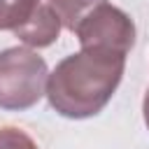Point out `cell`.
<instances>
[{"mask_svg":"<svg viewBox=\"0 0 149 149\" xmlns=\"http://www.w3.org/2000/svg\"><path fill=\"white\" fill-rule=\"evenodd\" d=\"M126 56L102 49H81L63 58L47 79L49 105L68 119H88L105 109L121 84Z\"/></svg>","mask_w":149,"mask_h":149,"instance_id":"1","label":"cell"},{"mask_svg":"<svg viewBox=\"0 0 149 149\" xmlns=\"http://www.w3.org/2000/svg\"><path fill=\"white\" fill-rule=\"evenodd\" d=\"M74 35L81 49H102L126 56L135 44V23L123 9L102 2L79 21Z\"/></svg>","mask_w":149,"mask_h":149,"instance_id":"3","label":"cell"},{"mask_svg":"<svg viewBox=\"0 0 149 149\" xmlns=\"http://www.w3.org/2000/svg\"><path fill=\"white\" fill-rule=\"evenodd\" d=\"M142 114H144V123H147V128H149V88H147V93H144V102H142Z\"/></svg>","mask_w":149,"mask_h":149,"instance_id":"8","label":"cell"},{"mask_svg":"<svg viewBox=\"0 0 149 149\" xmlns=\"http://www.w3.org/2000/svg\"><path fill=\"white\" fill-rule=\"evenodd\" d=\"M37 0H0V30L19 28L35 9Z\"/></svg>","mask_w":149,"mask_h":149,"instance_id":"6","label":"cell"},{"mask_svg":"<svg viewBox=\"0 0 149 149\" xmlns=\"http://www.w3.org/2000/svg\"><path fill=\"white\" fill-rule=\"evenodd\" d=\"M47 2L56 12V16L61 19V26L74 33V28L79 26V21L88 12H93L98 5L107 2V0H47Z\"/></svg>","mask_w":149,"mask_h":149,"instance_id":"5","label":"cell"},{"mask_svg":"<svg viewBox=\"0 0 149 149\" xmlns=\"http://www.w3.org/2000/svg\"><path fill=\"white\" fill-rule=\"evenodd\" d=\"M0 149H37V144L21 128L5 126L0 128Z\"/></svg>","mask_w":149,"mask_h":149,"instance_id":"7","label":"cell"},{"mask_svg":"<svg viewBox=\"0 0 149 149\" xmlns=\"http://www.w3.org/2000/svg\"><path fill=\"white\" fill-rule=\"evenodd\" d=\"M49 68L42 56L26 47L0 51V109L23 112L47 93Z\"/></svg>","mask_w":149,"mask_h":149,"instance_id":"2","label":"cell"},{"mask_svg":"<svg viewBox=\"0 0 149 149\" xmlns=\"http://www.w3.org/2000/svg\"><path fill=\"white\" fill-rule=\"evenodd\" d=\"M61 28H63V26H61V19H58L56 12L49 7V2L37 0L33 14H30L19 28H14L12 33H14L23 44H28V47H33V49H42V47H49V44H54V42L58 40Z\"/></svg>","mask_w":149,"mask_h":149,"instance_id":"4","label":"cell"}]
</instances>
